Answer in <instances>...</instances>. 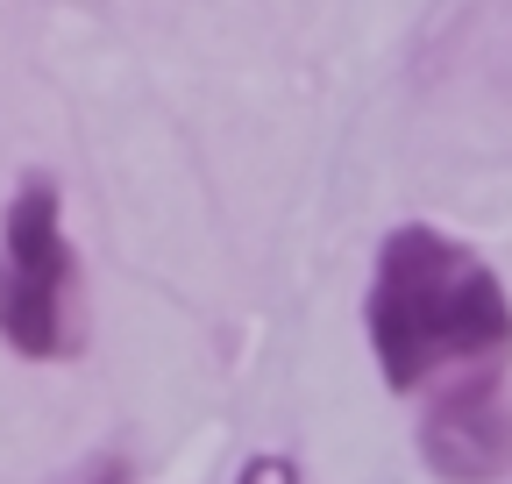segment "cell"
I'll list each match as a JSON object with an SVG mask.
<instances>
[{
	"label": "cell",
	"instance_id": "cell-2",
	"mask_svg": "<svg viewBox=\"0 0 512 484\" xmlns=\"http://www.w3.org/2000/svg\"><path fill=\"white\" fill-rule=\"evenodd\" d=\"M0 349L22 363H72L86 349V278L50 171L15 178L0 207Z\"/></svg>",
	"mask_w": 512,
	"mask_h": 484
},
{
	"label": "cell",
	"instance_id": "cell-3",
	"mask_svg": "<svg viewBox=\"0 0 512 484\" xmlns=\"http://www.w3.org/2000/svg\"><path fill=\"white\" fill-rule=\"evenodd\" d=\"M413 406H420L413 449H420L434 484H498V477H512V378L505 371L434 385Z\"/></svg>",
	"mask_w": 512,
	"mask_h": 484
},
{
	"label": "cell",
	"instance_id": "cell-1",
	"mask_svg": "<svg viewBox=\"0 0 512 484\" xmlns=\"http://www.w3.org/2000/svg\"><path fill=\"white\" fill-rule=\"evenodd\" d=\"M363 335L377 378L399 399H420L477 371H512V292L477 242L434 221H399L370 257Z\"/></svg>",
	"mask_w": 512,
	"mask_h": 484
},
{
	"label": "cell",
	"instance_id": "cell-5",
	"mask_svg": "<svg viewBox=\"0 0 512 484\" xmlns=\"http://www.w3.org/2000/svg\"><path fill=\"white\" fill-rule=\"evenodd\" d=\"M64 484H143L136 477V456H121V449H93L72 477H64Z\"/></svg>",
	"mask_w": 512,
	"mask_h": 484
},
{
	"label": "cell",
	"instance_id": "cell-4",
	"mask_svg": "<svg viewBox=\"0 0 512 484\" xmlns=\"http://www.w3.org/2000/svg\"><path fill=\"white\" fill-rule=\"evenodd\" d=\"M228 484H306V470H299V456H285V449H256Z\"/></svg>",
	"mask_w": 512,
	"mask_h": 484
}]
</instances>
